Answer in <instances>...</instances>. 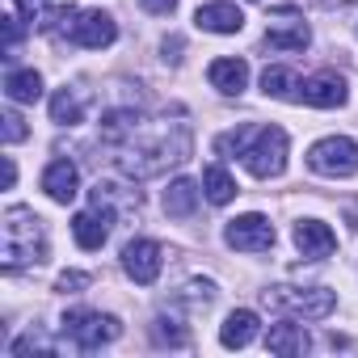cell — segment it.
Returning <instances> with one entry per match:
<instances>
[{"mask_svg":"<svg viewBox=\"0 0 358 358\" xmlns=\"http://www.w3.org/2000/svg\"><path fill=\"white\" fill-rule=\"evenodd\" d=\"M295 249H299L308 262H320V257H329V253L337 249V236H333V228L320 224V220H299V224H295Z\"/></svg>","mask_w":358,"mask_h":358,"instance_id":"4fadbf2b","label":"cell"},{"mask_svg":"<svg viewBox=\"0 0 358 358\" xmlns=\"http://www.w3.org/2000/svg\"><path fill=\"white\" fill-rule=\"evenodd\" d=\"M253 337H257V312H249V308H236V312L224 320V329H220V341H224L228 350H245Z\"/></svg>","mask_w":358,"mask_h":358,"instance_id":"ffe728a7","label":"cell"},{"mask_svg":"<svg viewBox=\"0 0 358 358\" xmlns=\"http://www.w3.org/2000/svg\"><path fill=\"white\" fill-rule=\"evenodd\" d=\"M262 303L270 312H282L295 320H324L337 308V295L329 287H270V291H262Z\"/></svg>","mask_w":358,"mask_h":358,"instance_id":"277c9868","label":"cell"},{"mask_svg":"<svg viewBox=\"0 0 358 358\" xmlns=\"http://www.w3.org/2000/svg\"><path fill=\"white\" fill-rule=\"evenodd\" d=\"M194 22H199V30H207V34H241L245 13H241L236 5H228V0H215V5H199Z\"/></svg>","mask_w":358,"mask_h":358,"instance_id":"5bb4252c","label":"cell"},{"mask_svg":"<svg viewBox=\"0 0 358 358\" xmlns=\"http://www.w3.org/2000/svg\"><path fill=\"white\" fill-rule=\"evenodd\" d=\"M160 266H164V253H160V245L148 241V236H139V241H131V245L122 249V270H127L139 287H152V282L160 278Z\"/></svg>","mask_w":358,"mask_h":358,"instance_id":"30bf717a","label":"cell"},{"mask_svg":"<svg viewBox=\"0 0 358 358\" xmlns=\"http://www.w3.org/2000/svg\"><path fill=\"white\" fill-rule=\"evenodd\" d=\"M89 199H93V211H101V215H110V220H131V215H139V207H143L139 190H135V186H122V182H97Z\"/></svg>","mask_w":358,"mask_h":358,"instance_id":"9c48e42d","label":"cell"},{"mask_svg":"<svg viewBox=\"0 0 358 358\" xmlns=\"http://www.w3.org/2000/svg\"><path fill=\"white\" fill-rule=\"evenodd\" d=\"M207 76H211V85H215L224 97H241L245 85H249V64H245V59H215Z\"/></svg>","mask_w":358,"mask_h":358,"instance_id":"2e32d148","label":"cell"},{"mask_svg":"<svg viewBox=\"0 0 358 358\" xmlns=\"http://www.w3.org/2000/svg\"><path fill=\"white\" fill-rule=\"evenodd\" d=\"M47 262V228L30 207H9L0 224V266L5 274H17L26 266Z\"/></svg>","mask_w":358,"mask_h":358,"instance_id":"3957f363","label":"cell"},{"mask_svg":"<svg viewBox=\"0 0 358 358\" xmlns=\"http://www.w3.org/2000/svg\"><path fill=\"white\" fill-rule=\"evenodd\" d=\"M308 169L320 177H354L358 173V143L345 135H329L308 148Z\"/></svg>","mask_w":358,"mask_h":358,"instance_id":"52a82bcc","label":"cell"},{"mask_svg":"<svg viewBox=\"0 0 358 358\" xmlns=\"http://www.w3.org/2000/svg\"><path fill=\"white\" fill-rule=\"evenodd\" d=\"M0 30H5V59H13V55H17V43H22L17 17H0Z\"/></svg>","mask_w":358,"mask_h":358,"instance_id":"f546056e","label":"cell"},{"mask_svg":"<svg viewBox=\"0 0 358 358\" xmlns=\"http://www.w3.org/2000/svg\"><path fill=\"white\" fill-rule=\"evenodd\" d=\"M34 350H38V354H55V345H51L43 333H26V337H17V341L9 345V354H34Z\"/></svg>","mask_w":358,"mask_h":358,"instance_id":"f1b7e54d","label":"cell"},{"mask_svg":"<svg viewBox=\"0 0 358 358\" xmlns=\"http://www.w3.org/2000/svg\"><path fill=\"white\" fill-rule=\"evenodd\" d=\"M101 143L118 152L114 160L127 177H160L164 169L190 160L194 135L186 122L143 118L139 110H110L101 118Z\"/></svg>","mask_w":358,"mask_h":358,"instance_id":"6da1fadb","label":"cell"},{"mask_svg":"<svg viewBox=\"0 0 358 358\" xmlns=\"http://www.w3.org/2000/svg\"><path fill=\"white\" fill-rule=\"evenodd\" d=\"M215 282H207V278H194V282H186V291H182V303H190L194 312H207L211 303H215Z\"/></svg>","mask_w":358,"mask_h":358,"instance_id":"484cf974","label":"cell"},{"mask_svg":"<svg viewBox=\"0 0 358 358\" xmlns=\"http://www.w3.org/2000/svg\"><path fill=\"white\" fill-rule=\"evenodd\" d=\"M5 93H9L13 106H34V101L43 97V76H38L34 68H9Z\"/></svg>","mask_w":358,"mask_h":358,"instance_id":"ac0fdd59","label":"cell"},{"mask_svg":"<svg viewBox=\"0 0 358 358\" xmlns=\"http://www.w3.org/2000/svg\"><path fill=\"white\" fill-rule=\"evenodd\" d=\"M199 211V186L190 182V177H177V182L164 190V215L173 220H190Z\"/></svg>","mask_w":358,"mask_h":358,"instance_id":"d6986e66","label":"cell"},{"mask_svg":"<svg viewBox=\"0 0 358 358\" xmlns=\"http://www.w3.org/2000/svg\"><path fill=\"white\" fill-rule=\"evenodd\" d=\"M17 5V13L30 22V26H38V30H51L55 22H51V0H13Z\"/></svg>","mask_w":358,"mask_h":358,"instance_id":"4316f807","label":"cell"},{"mask_svg":"<svg viewBox=\"0 0 358 358\" xmlns=\"http://www.w3.org/2000/svg\"><path fill=\"white\" fill-rule=\"evenodd\" d=\"M43 190H47V199L51 203H72L76 194H80V169L68 160V156H59V160H51L47 164V173H43Z\"/></svg>","mask_w":358,"mask_h":358,"instance_id":"7c38bea8","label":"cell"},{"mask_svg":"<svg viewBox=\"0 0 358 358\" xmlns=\"http://www.w3.org/2000/svg\"><path fill=\"white\" fill-rule=\"evenodd\" d=\"M118 333H122L118 316H101V312H85V308H76V312L64 316V337H68L76 350H85V354L110 345Z\"/></svg>","mask_w":358,"mask_h":358,"instance_id":"8992f818","label":"cell"},{"mask_svg":"<svg viewBox=\"0 0 358 358\" xmlns=\"http://www.w3.org/2000/svg\"><path fill=\"white\" fill-rule=\"evenodd\" d=\"M224 241L241 253H270L274 249V224L266 215H236L228 228H224Z\"/></svg>","mask_w":358,"mask_h":358,"instance_id":"ba28073f","label":"cell"},{"mask_svg":"<svg viewBox=\"0 0 358 358\" xmlns=\"http://www.w3.org/2000/svg\"><path fill=\"white\" fill-rule=\"evenodd\" d=\"M152 341H156V345H169V350H186V345H190V333L182 329V320L156 316V320H152Z\"/></svg>","mask_w":358,"mask_h":358,"instance_id":"d4e9b609","label":"cell"},{"mask_svg":"<svg viewBox=\"0 0 358 358\" xmlns=\"http://www.w3.org/2000/svg\"><path fill=\"white\" fill-rule=\"evenodd\" d=\"M345 80L337 76V72H316V76H308L303 80V89H299V101H308V106H316V110H337V106H345Z\"/></svg>","mask_w":358,"mask_h":358,"instance_id":"8fae6325","label":"cell"},{"mask_svg":"<svg viewBox=\"0 0 358 358\" xmlns=\"http://www.w3.org/2000/svg\"><path fill=\"white\" fill-rule=\"evenodd\" d=\"M30 131H26V122H22V114L17 110H5V114H0V139H5V143H22Z\"/></svg>","mask_w":358,"mask_h":358,"instance_id":"83f0119b","label":"cell"},{"mask_svg":"<svg viewBox=\"0 0 358 358\" xmlns=\"http://www.w3.org/2000/svg\"><path fill=\"white\" fill-rule=\"evenodd\" d=\"M89 282H93L89 274H80V270H68V274H59V282H55V287H59V291H85Z\"/></svg>","mask_w":358,"mask_h":358,"instance_id":"4dcf8cb0","label":"cell"},{"mask_svg":"<svg viewBox=\"0 0 358 358\" xmlns=\"http://www.w3.org/2000/svg\"><path fill=\"white\" fill-rule=\"evenodd\" d=\"M312 43V30L303 22H274L266 30V47L270 51H303Z\"/></svg>","mask_w":358,"mask_h":358,"instance_id":"44dd1931","label":"cell"},{"mask_svg":"<svg viewBox=\"0 0 358 358\" xmlns=\"http://www.w3.org/2000/svg\"><path fill=\"white\" fill-rule=\"evenodd\" d=\"M177 51H182V38H164V59L169 64H182V55H177Z\"/></svg>","mask_w":358,"mask_h":358,"instance_id":"d6a6232c","label":"cell"},{"mask_svg":"<svg viewBox=\"0 0 358 358\" xmlns=\"http://www.w3.org/2000/svg\"><path fill=\"white\" fill-rule=\"evenodd\" d=\"M55 22H59V34L68 38V43H76V47H85V51H101V47H110L114 38H118V26H114V17L110 13H101V9H59L55 13ZM55 30V26H51Z\"/></svg>","mask_w":358,"mask_h":358,"instance_id":"5b68a950","label":"cell"},{"mask_svg":"<svg viewBox=\"0 0 358 358\" xmlns=\"http://www.w3.org/2000/svg\"><path fill=\"white\" fill-rule=\"evenodd\" d=\"M262 89H266V97H278V101H299V76L291 72V68H266L262 72Z\"/></svg>","mask_w":358,"mask_h":358,"instance_id":"603a6c76","label":"cell"},{"mask_svg":"<svg viewBox=\"0 0 358 358\" xmlns=\"http://www.w3.org/2000/svg\"><path fill=\"white\" fill-rule=\"evenodd\" d=\"M13 182H17V164L13 156H5V190H13Z\"/></svg>","mask_w":358,"mask_h":358,"instance_id":"836d02e7","label":"cell"},{"mask_svg":"<svg viewBox=\"0 0 358 358\" xmlns=\"http://www.w3.org/2000/svg\"><path fill=\"white\" fill-rule=\"evenodd\" d=\"M80 118H85V93H80V89H59V93L51 97V122L76 127Z\"/></svg>","mask_w":358,"mask_h":358,"instance_id":"cb8c5ba5","label":"cell"},{"mask_svg":"<svg viewBox=\"0 0 358 358\" xmlns=\"http://www.w3.org/2000/svg\"><path fill=\"white\" fill-rule=\"evenodd\" d=\"M203 194H207V203H215V207H228V203L236 199V182H232V173H228L224 164H207V169H203Z\"/></svg>","mask_w":358,"mask_h":358,"instance_id":"7402d4cb","label":"cell"},{"mask_svg":"<svg viewBox=\"0 0 358 358\" xmlns=\"http://www.w3.org/2000/svg\"><path fill=\"white\" fill-rule=\"evenodd\" d=\"M139 5H143L148 13H156V17H169V13L177 9V0H139Z\"/></svg>","mask_w":358,"mask_h":358,"instance_id":"1f68e13d","label":"cell"},{"mask_svg":"<svg viewBox=\"0 0 358 358\" xmlns=\"http://www.w3.org/2000/svg\"><path fill=\"white\" fill-rule=\"evenodd\" d=\"M308 333H303V324H295V316L291 320H282V324H274L270 333H266V350L270 354H278V358H299V354H308Z\"/></svg>","mask_w":358,"mask_h":358,"instance_id":"9a60e30c","label":"cell"},{"mask_svg":"<svg viewBox=\"0 0 358 358\" xmlns=\"http://www.w3.org/2000/svg\"><path fill=\"white\" fill-rule=\"evenodd\" d=\"M215 152H236L253 177H278L287 169V131L282 127H236L215 139Z\"/></svg>","mask_w":358,"mask_h":358,"instance_id":"7a4b0ae2","label":"cell"},{"mask_svg":"<svg viewBox=\"0 0 358 358\" xmlns=\"http://www.w3.org/2000/svg\"><path fill=\"white\" fill-rule=\"evenodd\" d=\"M72 236H76V245L80 249H101L106 241H110V215H101V211H80L76 220H72Z\"/></svg>","mask_w":358,"mask_h":358,"instance_id":"e0dca14e","label":"cell"}]
</instances>
